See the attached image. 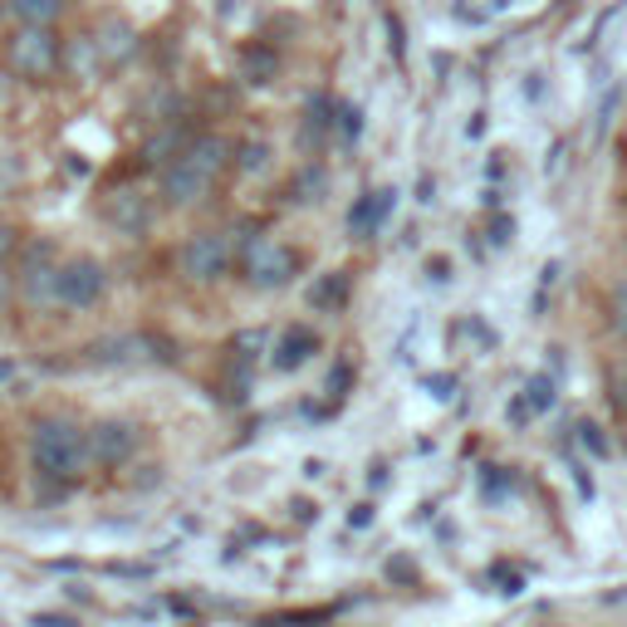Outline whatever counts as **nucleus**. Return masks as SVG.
Returning <instances> with one entry per match:
<instances>
[{"label":"nucleus","instance_id":"nucleus-27","mask_svg":"<svg viewBox=\"0 0 627 627\" xmlns=\"http://www.w3.org/2000/svg\"><path fill=\"white\" fill-rule=\"evenodd\" d=\"M15 299V280L5 275V265H0V314H5V305Z\"/></svg>","mask_w":627,"mask_h":627},{"label":"nucleus","instance_id":"nucleus-9","mask_svg":"<svg viewBox=\"0 0 627 627\" xmlns=\"http://www.w3.org/2000/svg\"><path fill=\"white\" fill-rule=\"evenodd\" d=\"M103 216H109V221L118 226V231H128V236L148 231V221H152L148 202H142L138 192H113L109 202H103Z\"/></svg>","mask_w":627,"mask_h":627},{"label":"nucleus","instance_id":"nucleus-6","mask_svg":"<svg viewBox=\"0 0 627 627\" xmlns=\"http://www.w3.org/2000/svg\"><path fill=\"white\" fill-rule=\"evenodd\" d=\"M20 295L30 305H49V299L59 305V260L49 240H35L25 250V260H20Z\"/></svg>","mask_w":627,"mask_h":627},{"label":"nucleus","instance_id":"nucleus-26","mask_svg":"<svg viewBox=\"0 0 627 627\" xmlns=\"http://www.w3.org/2000/svg\"><path fill=\"white\" fill-rule=\"evenodd\" d=\"M426 275H432V285H446V280H452L456 270L446 265V260H432V265H426Z\"/></svg>","mask_w":627,"mask_h":627},{"label":"nucleus","instance_id":"nucleus-2","mask_svg":"<svg viewBox=\"0 0 627 627\" xmlns=\"http://www.w3.org/2000/svg\"><path fill=\"white\" fill-rule=\"evenodd\" d=\"M30 461L45 480H79L89 466V432H79L65 417H49L30 436Z\"/></svg>","mask_w":627,"mask_h":627},{"label":"nucleus","instance_id":"nucleus-20","mask_svg":"<svg viewBox=\"0 0 627 627\" xmlns=\"http://www.w3.org/2000/svg\"><path fill=\"white\" fill-rule=\"evenodd\" d=\"M231 349L240 353V358H255V353L265 349V333H260V329H255V333H240V339L231 343Z\"/></svg>","mask_w":627,"mask_h":627},{"label":"nucleus","instance_id":"nucleus-10","mask_svg":"<svg viewBox=\"0 0 627 627\" xmlns=\"http://www.w3.org/2000/svg\"><path fill=\"white\" fill-rule=\"evenodd\" d=\"M133 49H138V35H133L123 20H109V25L93 35V55H99V65H109V69H118Z\"/></svg>","mask_w":627,"mask_h":627},{"label":"nucleus","instance_id":"nucleus-30","mask_svg":"<svg viewBox=\"0 0 627 627\" xmlns=\"http://www.w3.org/2000/svg\"><path fill=\"white\" fill-rule=\"evenodd\" d=\"M343 133H349V138L358 133V109H343Z\"/></svg>","mask_w":627,"mask_h":627},{"label":"nucleus","instance_id":"nucleus-7","mask_svg":"<svg viewBox=\"0 0 627 627\" xmlns=\"http://www.w3.org/2000/svg\"><path fill=\"white\" fill-rule=\"evenodd\" d=\"M138 452V422H123V417H103L89 426V461L93 466H128Z\"/></svg>","mask_w":627,"mask_h":627},{"label":"nucleus","instance_id":"nucleus-21","mask_svg":"<svg viewBox=\"0 0 627 627\" xmlns=\"http://www.w3.org/2000/svg\"><path fill=\"white\" fill-rule=\"evenodd\" d=\"M15 250H20V231H15L10 221H0V265H5V260L15 255Z\"/></svg>","mask_w":627,"mask_h":627},{"label":"nucleus","instance_id":"nucleus-34","mask_svg":"<svg viewBox=\"0 0 627 627\" xmlns=\"http://www.w3.org/2000/svg\"><path fill=\"white\" fill-rule=\"evenodd\" d=\"M0 15H5V10H0Z\"/></svg>","mask_w":627,"mask_h":627},{"label":"nucleus","instance_id":"nucleus-32","mask_svg":"<svg viewBox=\"0 0 627 627\" xmlns=\"http://www.w3.org/2000/svg\"><path fill=\"white\" fill-rule=\"evenodd\" d=\"M495 246H510V221H495Z\"/></svg>","mask_w":627,"mask_h":627},{"label":"nucleus","instance_id":"nucleus-14","mask_svg":"<svg viewBox=\"0 0 627 627\" xmlns=\"http://www.w3.org/2000/svg\"><path fill=\"white\" fill-rule=\"evenodd\" d=\"M186 133H176V128H167V133H157V138H148V148H142V157H148V167H172L176 157H182V148H186Z\"/></svg>","mask_w":627,"mask_h":627},{"label":"nucleus","instance_id":"nucleus-29","mask_svg":"<svg viewBox=\"0 0 627 627\" xmlns=\"http://www.w3.org/2000/svg\"><path fill=\"white\" fill-rule=\"evenodd\" d=\"M525 99H545V83H539V75L525 79Z\"/></svg>","mask_w":627,"mask_h":627},{"label":"nucleus","instance_id":"nucleus-33","mask_svg":"<svg viewBox=\"0 0 627 627\" xmlns=\"http://www.w3.org/2000/svg\"><path fill=\"white\" fill-rule=\"evenodd\" d=\"M490 5H510V0H490Z\"/></svg>","mask_w":627,"mask_h":627},{"label":"nucleus","instance_id":"nucleus-13","mask_svg":"<svg viewBox=\"0 0 627 627\" xmlns=\"http://www.w3.org/2000/svg\"><path fill=\"white\" fill-rule=\"evenodd\" d=\"M275 75H280V55H275V49L250 45L246 55H240V79H246V83H270Z\"/></svg>","mask_w":627,"mask_h":627},{"label":"nucleus","instance_id":"nucleus-19","mask_svg":"<svg viewBox=\"0 0 627 627\" xmlns=\"http://www.w3.org/2000/svg\"><path fill=\"white\" fill-rule=\"evenodd\" d=\"M613 329H618L623 333V339H627V285H618V289H613Z\"/></svg>","mask_w":627,"mask_h":627},{"label":"nucleus","instance_id":"nucleus-16","mask_svg":"<svg viewBox=\"0 0 627 627\" xmlns=\"http://www.w3.org/2000/svg\"><path fill=\"white\" fill-rule=\"evenodd\" d=\"M520 397L529 402V412H549V407H554V378H549V373H535Z\"/></svg>","mask_w":627,"mask_h":627},{"label":"nucleus","instance_id":"nucleus-17","mask_svg":"<svg viewBox=\"0 0 627 627\" xmlns=\"http://www.w3.org/2000/svg\"><path fill=\"white\" fill-rule=\"evenodd\" d=\"M265 162H270L265 142H246V148H240V172H265Z\"/></svg>","mask_w":627,"mask_h":627},{"label":"nucleus","instance_id":"nucleus-1","mask_svg":"<svg viewBox=\"0 0 627 627\" xmlns=\"http://www.w3.org/2000/svg\"><path fill=\"white\" fill-rule=\"evenodd\" d=\"M226 142L216 138V133H206V138H192L182 148V157H176L172 167L162 172V192H167V202L172 206H196V202H206L212 196V186H216V176H221V167H226Z\"/></svg>","mask_w":627,"mask_h":627},{"label":"nucleus","instance_id":"nucleus-24","mask_svg":"<svg viewBox=\"0 0 627 627\" xmlns=\"http://www.w3.org/2000/svg\"><path fill=\"white\" fill-rule=\"evenodd\" d=\"M30 627H75V618H65V613H35Z\"/></svg>","mask_w":627,"mask_h":627},{"label":"nucleus","instance_id":"nucleus-22","mask_svg":"<svg viewBox=\"0 0 627 627\" xmlns=\"http://www.w3.org/2000/svg\"><path fill=\"white\" fill-rule=\"evenodd\" d=\"M388 579H397V583H417V563H412V559H388Z\"/></svg>","mask_w":627,"mask_h":627},{"label":"nucleus","instance_id":"nucleus-28","mask_svg":"<svg viewBox=\"0 0 627 627\" xmlns=\"http://www.w3.org/2000/svg\"><path fill=\"white\" fill-rule=\"evenodd\" d=\"M456 392V383H446V378H432V397H442V402H446V397H452Z\"/></svg>","mask_w":627,"mask_h":627},{"label":"nucleus","instance_id":"nucleus-23","mask_svg":"<svg viewBox=\"0 0 627 627\" xmlns=\"http://www.w3.org/2000/svg\"><path fill=\"white\" fill-rule=\"evenodd\" d=\"M613 113H618V83H613V89L603 93V103H598V128H608Z\"/></svg>","mask_w":627,"mask_h":627},{"label":"nucleus","instance_id":"nucleus-8","mask_svg":"<svg viewBox=\"0 0 627 627\" xmlns=\"http://www.w3.org/2000/svg\"><path fill=\"white\" fill-rule=\"evenodd\" d=\"M103 289H109V270H103L99 260L79 255V260H69V265H59V305L89 309L103 299Z\"/></svg>","mask_w":627,"mask_h":627},{"label":"nucleus","instance_id":"nucleus-3","mask_svg":"<svg viewBox=\"0 0 627 627\" xmlns=\"http://www.w3.org/2000/svg\"><path fill=\"white\" fill-rule=\"evenodd\" d=\"M246 280L255 289H285L295 280V250L275 236H255L246 246Z\"/></svg>","mask_w":627,"mask_h":627},{"label":"nucleus","instance_id":"nucleus-12","mask_svg":"<svg viewBox=\"0 0 627 627\" xmlns=\"http://www.w3.org/2000/svg\"><path fill=\"white\" fill-rule=\"evenodd\" d=\"M142 349H148V339H133V333H123V339H99L89 349V363H99V368H123V363H138Z\"/></svg>","mask_w":627,"mask_h":627},{"label":"nucleus","instance_id":"nucleus-31","mask_svg":"<svg viewBox=\"0 0 627 627\" xmlns=\"http://www.w3.org/2000/svg\"><path fill=\"white\" fill-rule=\"evenodd\" d=\"M289 510H299V520H305V525L314 520V505H309V500H295V505H289Z\"/></svg>","mask_w":627,"mask_h":627},{"label":"nucleus","instance_id":"nucleus-15","mask_svg":"<svg viewBox=\"0 0 627 627\" xmlns=\"http://www.w3.org/2000/svg\"><path fill=\"white\" fill-rule=\"evenodd\" d=\"M10 10H15L25 25H49V20L59 15V0H10Z\"/></svg>","mask_w":627,"mask_h":627},{"label":"nucleus","instance_id":"nucleus-25","mask_svg":"<svg viewBox=\"0 0 627 627\" xmlns=\"http://www.w3.org/2000/svg\"><path fill=\"white\" fill-rule=\"evenodd\" d=\"M349 520H353V529H363V525H373V520H378V510H373L368 500H363V505H353V515H349Z\"/></svg>","mask_w":627,"mask_h":627},{"label":"nucleus","instance_id":"nucleus-5","mask_svg":"<svg viewBox=\"0 0 627 627\" xmlns=\"http://www.w3.org/2000/svg\"><path fill=\"white\" fill-rule=\"evenodd\" d=\"M231 260H236L231 236L202 231V236H192V240L182 246V275L196 280V285H212V280H221L226 270H231Z\"/></svg>","mask_w":627,"mask_h":627},{"label":"nucleus","instance_id":"nucleus-11","mask_svg":"<svg viewBox=\"0 0 627 627\" xmlns=\"http://www.w3.org/2000/svg\"><path fill=\"white\" fill-rule=\"evenodd\" d=\"M314 349H319V339H314V329H285L280 333V343H275V368H285V373H295V368H305V363L314 358Z\"/></svg>","mask_w":627,"mask_h":627},{"label":"nucleus","instance_id":"nucleus-18","mask_svg":"<svg viewBox=\"0 0 627 627\" xmlns=\"http://www.w3.org/2000/svg\"><path fill=\"white\" fill-rule=\"evenodd\" d=\"M579 442L589 446L593 456H608V436H603V426H598V422H579Z\"/></svg>","mask_w":627,"mask_h":627},{"label":"nucleus","instance_id":"nucleus-4","mask_svg":"<svg viewBox=\"0 0 627 627\" xmlns=\"http://www.w3.org/2000/svg\"><path fill=\"white\" fill-rule=\"evenodd\" d=\"M10 69L25 79H49L59 69V39L45 25H20L10 35Z\"/></svg>","mask_w":627,"mask_h":627}]
</instances>
